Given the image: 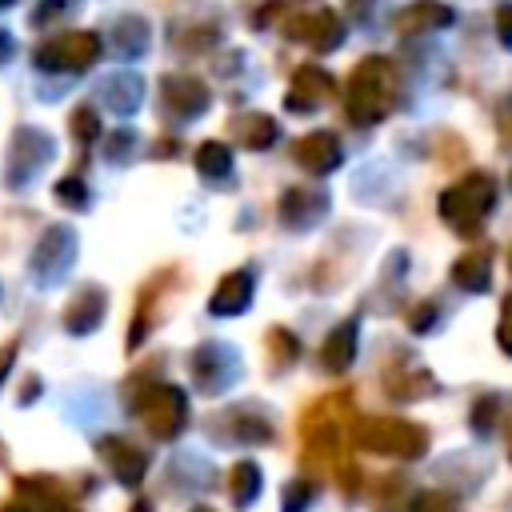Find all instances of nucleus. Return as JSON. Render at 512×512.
Returning <instances> with one entry per match:
<instances>
[{
  "label": "nucleus",
  "mask_w": 512,
  "mask_h": 512,
  "mask_svg": "<svg viewBox=\"0 0 512 512\" xmlns=\"http://www.w3.org/2000/svg\"><path fill=\"white\" fill-rule=\"evenodd\" d=\"M128 404L140 412V420L148 424V432L160 436V440H172V436L188 424V396H184V388H176V384L156 380V384L132 388V392H128Z\"/></svg>",
  "instance_id": "f257e3e1"
},
{
  "label": "nucleus",
  "mask_w": 512,
  "mask_h": 512,
  "mask_svg": "<svg viewBox=\"0 0 512 512\" xmlns=\"http://www.w3.org/2000/svg\"><path fill=\"white\" fill-rule=\"evenodd\" d=\"M96 56H100V36L88 32V28H76V32L44 40L32 52V64L44 68V72H84V68L96 64Z\"/></svg>",
  "instance_id": "f03ea898"
},
{
  "label": "nucleus",
  "mask_w": 512,
  "mask_h": 512,
  "mask_svg": "<svg viewBox=\"0 0 512 512\" xmlns=\"http://www.w3.org/2000/svg\"><path fill=\"white\" fill-rule=\"evenodd\" d=\"M188 372H192V384H196V392L212 396V392L228 388V384L240 376V356H236L228 344H216V340H208V344H200V348L188 356Z\"/></svg>",
  "instance_id": "7ed1b4c3"
},
{
  "label": "nucleus",
  "mask_w": 512,
  "mask_h": 512,
  "mask_svg": "<svg viewBox=\"0 0 512 512\" xmlns=\"http://www.w3.org/2000/svg\"><path fill=\"white\" fill-rule=\"evenodd\" d=\"M72 252H76V236H72V228H48L40 240H36V248H32V276L40 280V284H60L64 280V272L72 268Z\"/></svg>",
  "instance_id": "20e7f679"
},
{
  "label": "nucleus",
  "mask_w": 512,
  "mask_h": 512,
  "mask_svg": "<svg viewBox=\"0 0 512 512\" xmlns=\"http://www.w3.org/2000/svg\"><path fill=\"white\" fill-rule=\"evenodd\" d=\"M52 160V140L36 128H20L8 144V168H4V180L12 188H20L28 176H36L44 164Z\"/></svg>",
  "instance_id": "39448f33"
},
{
  "label": "nucleus",
  "mask_w": 512,
  "mask_h": 512,
  "mask_svg": "<svg viewBox=\"0 0 512 512\" xmlns=\"http://www.w3.org/2000/svg\"><path fill=\"white\" fill-rule=\"evenodd\" d=\"M96 456L108 464V472H112L120 484H140L144 472H148V452L136 448V444L124 440V436H100V440H96Z\"/></svg>",
  "instance_id": "423d86ee"
},
{
  "label": "nucleus",
  "mask_w": 512,
  "mask_h": 512,
  "mask_svg": "<svg viewBox=\"0 0 512 512\" xmlns=\"http://www.w3.org/2000/svg\"><path fill=\"white\" fill-rule=\"evenodd\" d=\"M208 88H204V80H192V76H164L160 80V104H164V112L168 116H176V120H192V116H200L204 108H208Z\"/></svg>",
  "instance_id": "0eeeda50"
},
{
  "label": "nucleus",
  "mask_w": 512,
  "mask_h": 512,
  "mask_svg": "<svg viewBox=\"0 0 512 512\" xmlns=\"http://www.w3.org/2000/svg\"><path fill=\"white\" fill-rule=\"evenodd\" d=\"M252 288H256V276L248 268H236V272L220 276V284L208 300V312L212 316H240L252 304Z\"/></svg>",
  "instance_id": "6e6552de"
},
{
  "label": "nucleus",
  "mask_w": 512,
  "mask_h": 512,
  "mask_svg": "<svg viewBox=\"0 0 512 512\" xmlns=\"http://www.w3.org/2000/svg\"><path fill=\"white\" fill-rule=\"evenodd\" d=\"M16 496L24 504H32L36 512H76L68 492H64V484L52 480V476H20L16 480Z\"/></svg>",
  "instance_id": "1a4fd4ad"
},
{
  "label": "nucleus",
  "mask_w": 512,
  "mask_h": 512,
  "mask_svg": "<svg viewBox=\"0 0 512 512\" xmlns=\"http://www.w3.org/2000/svg\"><path fill=\"white\" fill-rule=\"evenodd\" d=\"M104 308H108V296H104L100 288H80V292L64 304V328H68L72 336H84V332L100 328Z\"/></svg>",
  "instance_id": "9d476101"
},
{
  "label": "nucleus",
  "mask_w": 512,
  "mask_h": 512,
  "mask_svg": "<svg viewBox=\"0 0 512 512\" xmlns=\"http://www.w3.org/2000/svg\"><path fill=\"white\" fill-rule=\"evenodd\" d=\"M284 32H288L292 40H308V44H316V48H332V44L340 40V20H336L332 12H308V16L288 20Z\"/></svg>",
  "instance_id": "9b49d317"
},
{
  "label": "nucleus",
  "mask_w": 512,
  "mask_h": 512,
  "mask_svg": "<svg viewBox=\"0 0 512 512\" xmlns=\"http://www.w3.org/2000/svg\"><path fill=\"white\" fill-rule=\"evenodd\" d=\"M292 156H296L300 168H308V172H332L336 160H340V144H336L328 132H312V136H304V140L292 148Z\"/></svg>",
  "instance_id": "f8f14e48"
},
{
  "label": "nucleus",
  "mask_w": 512,
  "mask_h": 512,
  "mask_svg": "<svg viewBox=\"0 0 512 512\" xmlns=\"http://www.w3.org/2000/svg\"><path fill=\"white\" fill-rule=\"evenodd\" d=\"M328 88L332 84H328V76L320 68H300L296 80H292V88H288V96H284V104L292 112H308V108H316L328 96Z\"/></svg>",
  "instance_id": "ddd939ff"
},
{
  "label": "nucleus",
  "mask_w": 512,
  "mask_h": 512,
  "mask_svg": "<svg viewBox=\"0 0 512 512\" xmlns=\"http://www.w3.org/2000/svg\"><path fill=\"white\" fill-rule=\"evenodd\" d=\"M232 136H236V144H244L252 152L256 148H268L276 140V120L264 116V112H244V116L232 120Z\"/></svg>",
  "instance_id": "4468645a"
},
{
  "label": "nucleus",
  "mask_w": 512,
  "mask_h": 512,
  "mask_svg": "<svg viewBox=\"0 0 512 512\" xmlns=\"http://www.w3.org/2000/svg\"><path fill=\"white\" fill-rule=\"evenodd\" d=\"M224 488H228V496H232V504H236V508H248V504L260 496V468H256L252 460L232 464V468H228Z\"/></svg>",
  "instance_id": "2eb2a0df"
},
{
  "label": "nucleus",
  "mask_w": 512,
  "mask_h": 512,
  "mask_svg": "<svg viewBox=\"0 0 512 512\" xmlns=\"http://www.w3.org/2000/svg\"><path fill=\"white\" fill-rule=\"evenodd\" d=\"M320 208H324V196H316V192H308V188H288L284 200H280V216H284V224H292V228H304Z\"/></svg>",
  "instance_id": "dca6fc26"
},
{
  "label": "nucleus",
  "mask_w": 512,
  "mask_h": 512,
  "mask_svg": "<svg viewBox=\"0 0 512 512\" xmlns=\"http://www.w3.org/2000/svg\"><path fill=\"white\" fill-rule=\"evenodd\" d=\"M228 436H236L240 444H264V440H272V424L256 412H248V408H232L228 412Z\"/></svg>",
  "instance_id": "f3484780"
},
{
  "label": "nucleus",
  "mask_w": 512,
  "mask_h": 512,
  "mask_svg": "<svg viewBox=\"0 0 512 512\" xmlns=\"http://www.w3.org/2000/svg\"><path fill=\"white\" fill-rule=\"evenodd\" d=\"M352 344H356V324H340V328L328 336V344H324V352H320V364H324L328 372L348 368V364H352Z\"/></svg>",
  "instance_id": "a211bd4d"
},
{
  "label": "nucleus",
  "mask_w": 512,
  "mask_h": 512,
  "mask_svg": "<svg viewBox=\"0 0 512 512\" xmlns=\"http://www.w3.org/2000/svg\"><path fill=\"white\" fill-rule=\"evenodd\" d=\"M196 168H200V176H208V180H216V176H228V168H232V152H228V144L224 140H204L200 148H196Z\"/></svg>",
  "instance_id": "6ab92c4d"
},
{
  "label": "nucleus",
  "mask_w": 512,
  "mask_h": 512,
  "mask_svg": "<svg viewBox=\"0 0 512 512\" xmlns=\"http://www.w3.org/2000/svg\"><path fill=\"white\" fill-rule=\"evenodd\" d=\"M104 100L112 112H132L140 104V80L136 76H112L104 84Z\"/></svg>",
  "instance_id": "aec40b11"
},
{
  "label": "nucleus",
  "mask_w": 512,
  "mask_h": 512,
  "mask_svg": "<svg viewBox=\"0 0 512 512\" xmlns=\"http://www.w3.org/2000/svg\"><path fill=\"white\" fill-rule=\"evenodd\" d=\"M116 44H120L124 52H144V44H148V24H144L140 16L120 20V24H116Z\"/></svg>",
  "instance_id": "412c9836"
},
{
  "label": "nucleus",
  "mask_w": 512,
  "mask_h": 512,
  "mask_svg": "<svg viewBox=\"0 0 512 512\" xmlns=\"http://www.w3.org/2000/svg\"><path fill=\"white\" fill-rule=\"evenodd\" d=\"M72 136H76L80 144H92V140L100 136V116H96L92 104H80V108L72 112Z\"/></svg>",
  "instance_id": "4be33fe9"
},
{
  "label": "nucleus",
  "mask_w": 512,
  "mask_h": 512,
  "mask_svg": "<svg viewBox=\"0 0 512 512\" xmlns=\"http://www.w3.org/2000/svg\"><path fill=\"white\" fill-rule=\"evenodd\" d=\"M56 200H60L64 208L84 212V208H88V188H84V180H80V176H64V180L56 184Z\"/></svg>",
  "instance_id": "5701e85b"
},
{
  "label": "nucleus",
  "mask_w": 512,
  "mask_h": 512,
  "mask_svg": "<svg viewBox=\"0 0 512 512\" xmlns=\"http://www.w3.org/2000/svg\"><path fill=\"white\" fill-rule=\"evenodd\" d=\"M268 348H272V368H284V364L296 360V340L284 328H272L268 332Z\"/></svg>",
  "instance_id": "b1692460"
},
{
  "label": "nucleus",
  "mask_w": 512,
  "mask_h": 512,
  "mask_svg": "<svg viewBox=\"0 0 512 512\" xmlns=\"http://www.w3.org/2000/svg\"><path fill=\"white\" fill-rule=\"evenodd\" d=\"M308 496H312V488H308L304 480H292V484L284 488V512H300V508L308 504Z\"/></svg>",
  "instance_id": "393cba45"
},
{
  "label": "nucleus",
  "mask_w": 512,
  "mask_h": 512,
  "mask_svg": "<svg viewBox=\"0 0 512 512\" xmlns=\"http://www.w3.org/2000/svg\"><path fill=\"white\" fill-rule=\"evenodd\" d=\"M68 4H72V0H44V4L36 8V16H32V20H36V24H48V20H56V12H64Z\"/></svg>",
  "instance_id": "a878e982"
},
{
  "label": "nucleus",
  "mask_w": 512,
  "mask_h": 512,
  "mask_svg": "<svg viewBox=\"0 0 512 512\" xmlns=\"http://www.w3.org/2000/svg\"><path fill=\"white\" fill-rule=\"evenodd\" d=\"M0 512H36L32 504H8V508H0Z\"/></svg>",
  "instance_id": "bb28decb"
},
{
  "label": "nucleus",
  "mask_w": 512,
  "mask_h": 512,
  "mask_svg": "<svg viewBox=\"0 0 512 512\" xmlns=\"http://www.w3.org/2000/svg\"><path fill=\"white\" fill-rule=\"evenodd\" d=\"M4 56H8V36L0 32V60H4Z\"/></svg>",
  "instance_id": "cd10ccee"
},
{
  "label": "nucleus",
  "mask_w": 512,
  "mask_h": 512,
  "mask_svg": "<svg viewBox=\"0 0 512 512\" xmlns=\"http://www.w3.org/2000/svg\"><path fill=\"white\" fill-rule=\"evenodd\" d=\"M132 512H152V508H148V500H136V504H132Z\"/></svg>",
  "instance_id": "c85d7f7f"
},
{
  "label": "nucleus",
  "mask_w": 512,
  "mask_h": 512,
  "mask_svg": "<svg viewBox=\"0 0 512 512\" xmlns=\"http://www.w3.org/2000/svg\"><path fill=\"white\" fill-rule=\"evenodd\" d=\"M8 4H12V0H0V8H8Z\"/></svg>",
  "instance_id": "c756f323"
},
{
  "label": "nucleus",
  "mask_w": 512,
  "mask_h": 512,
  "mask_svg": "<svg viewBox=\"0 0 512 512\" xmlns=\"http://www.w3.org/2000/svg\"><path fill=\"white\" fill-rule=\"evenodd\" d=\"M192 512H212V508H192Z\"/></svg>",
  "instance_id": "7c9ffc66"
}]
</instances>
